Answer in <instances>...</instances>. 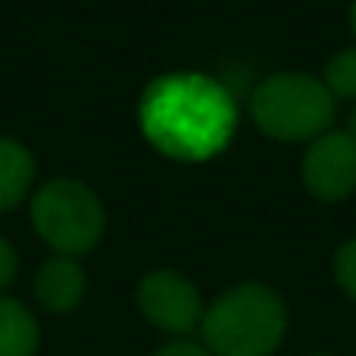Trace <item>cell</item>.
<instances>
[{
    "label": "cell",
    "mask_w": 356,
    "mask_h": 356,
    "mask_svg": "<svg viewBox=\"0 0 356 356\" xmlns=\"http://www.w3.org/2000/svg\"><path fill=\"white\" fill-rule=\"evenodd\" d=\"M144 131L160 150L200 160L225 144L234 125L228 97L203 79H166L144 97Z\"/></svg>",
    "instance_id": "obj_1"
},
{
    "label": "cell",
    "mask_w": 356,
    "mask_h": 356,
    "mask_svg": "<svg viewBox=\"0 0 356 356\" xmlns=\"http://www.w3.org/2000/svg\"><path fill=\"white\" fill-rule=\"evenodd\" d=\"M288 328L282 297L259 282L228 288L200 319V332L213 356H272Z\"/></svg>",
    "instance_id": "obj_2"
},
{
    "label": "cell",
    "mask_w": 356,
    "mask_h": 356,
    "mask_svg": "<svg viewBox=\"0 0 356 356\" xmlns=\"http://www.w3.org/2000/svg\"><path fill=\"white\" fill-rule=\"evenodd\" d=\"M253 122L275 141H316L334 119V97L319 79L278 72L250 97Z\"/></svg>",
    "instance_id": "obj_3"
},
{
    "label": "cell",
    "mask_w": 356,
    "mask_h": 356,
    "mask_svg": "<svg viewBox=\"0 0 356 356\" xmlns=\"http://www.w3.org/2000/svg\"><path fill=\"white\" fill-rule=\"evenodd\" d=\"M31 222L60 257H79L97 247V241L104 238L106 213L88 184L56 178L35 194Z\"/></svg>",
    "instance_id": "obj_4"
},
{
    "label": "cell",
    "mask_w": 356,
    "mask_h": 356,
    "mask_svg": "<svg viewBox=\"0 0 356 356\" xmlns=\"http://www.w3.org/2000/svg\"><path fill=\"white\" fill-rule=\"evenodd\" d=\"M303 184L322 203H338L356 191V138L325 131L303 154Z\"/></svg>",
    "instance_id": "obj_5"
},
{
    "label": "cell",
    "mask_w": 356,
    "mask_h": 356,
    "mask_svg": "<svg viewBox=\"0 0 356 356\" xmlns=\"http://www.w3.org/2000/svg\"><path fill=\"white\" fill-rule=\"evenodd\" d=\"M138 307L141 313L154 322L156 328L172 334H188L200 325L203 307L197 288L184 275L169 269L150 272L144 275L141 288H138Z\"/></svg>",
    "instance_id": "obj_6"
},
{
    "label": "cell",
    "mask_w": 356,
    "mask_h": 356,
    "mask_svg": "<svg viewBox=\"0 0 356 356\" xmlns=\"http://www.w3.org/2000/svg\"><path fill=\"white\" fill-rule=\"evenodd\" d=\"M35 291L50 313H72L85 297V272L72 257H54L38 272Z\"/></svg>",
    "instance_id": "obj_7"
},
{
    "label": "cell",
    "mask_w": 356,
    "mask_h": 356,
    "mask_svg": "<svg viewBox=\"0 0 356 356\" xmlns=\"http://www.w3.org/2000/svg\"><path fill=\"white\" fill-rule=\"evenodd\" d=\"M41 332L22 303L0 297V356H35Z\"/></svg>",
    "instance_id": "obj_8"
},
{
    "label": "cell",
    "mask_w": 356,
    "mask_h": 356,
    "mask_svg": "<svg viewBox=\"0 0 356 356\" xmlns=\"http://www.w3.org/2000/svg\"><path fill=\"white\" fill-rule=\"evenodd\" d=\"M31 178H35V160L22 144L0 138V213L13 209L25 197Z\"/></svg>",
    "instance_id": "obj_9"
},
{
    "label": "cell",
    "mask_w": 356,
    "mask_h": 356,
    "mask_svg": "<svg viewBox=\"0 0 356 356\" xmlns=\"http://www.w3.org/2000/svg\"><path fill=\"white\" fill-rule=\"evenodd\" d=\"M322 85L328 88L332 97L356 100V47L341 50V54H334L332 60H328Z\"/></svg>",
    "instance_id": "obj_10"
},
{
    "label": "cell",
    "mask_w": 356,
    "mask_h": 356,
    "mask_svg": "<svg viewBox=\"0 0 356 356\" xmlns=\"http://www.w3.org/2000/svg\"><path fill=\"white\" fill-rule=\"evenodd\" d=\"M334 282L356 303V238L344 241L334 253Z\"/></svg>",
    "instance_id": "obj_11"
},
{
    "label": "cell",
    "mask_w": 356,
    "mask_h": 356,
    "mask_svg": "<svg viewBox=\"0 0 356 356\" xmlns=\"http://www.w3.org/2000/svg\"><path fill=\"white\" fill-rule=\"evenodd\" d=\"M13 275H16V253H13V247L6 244L3 238H0V291L13 282Z\"/></svg>",
    "instance_id": "obj_12"
},
{
    "label": "cell",
    "mask_w": 356,
    "mask_h": 356,
    "mask_svg": "<svg viewBox=\"0 0 356 356\" xmlns=\"http://www.w3.org/2000/svg\"><path fill=\"white\" fill-rule=\"evenodd\" d=\"M154 356H209V350H203L200 344H191V341H175V344L160 347Z\"/></svg>",
    "instance_id": "obj_13"
},
{
    "label": "cell",
    "mask_w": 356,
    "mask_h": 356,
    "mask_svg": "<svg viewBox=\"0 0 356 356\" xmlns=\"http://www.w3.org/2000/svg\"><path fill=\"white\" fill-rule=\"evenodd\" d=\"M347 135H353L356 138V106H353V110H350V119H347Z\"/></svg>",
    "instance_id": "obj_14"
},
{
    "label": "cell",
    "mask_w": 356,
    "mask_h": 356,
    "mask_svg": "<svg viewBox=\"0 0 356 356\" xmlns=\"http://www.w3.org/2000/svg\"><path fill=\"white\" fill-rule=\"evenodd\" d=\"M350 29H353V35H356V0H353V6H350Z\"/></svg>",
    "instance_id": "obj_15"
}]
</instances>
